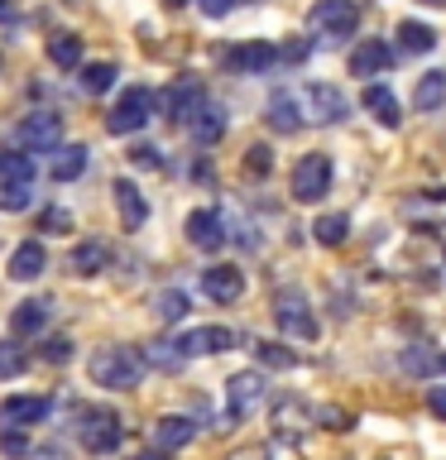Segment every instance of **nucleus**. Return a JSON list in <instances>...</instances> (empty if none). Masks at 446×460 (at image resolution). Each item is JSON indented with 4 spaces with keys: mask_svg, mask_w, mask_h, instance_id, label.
I'll use <instances>...</instances> for the list:
<instances>
[{
    "mask_svg": "<svg viewBox=\"0 0 446 460\" xmlns=\"http://www.w3.org/2000/svg\"><path fill=\"white\" fill-rule=\"evenodd\" d=\"M144 369H149V359H144L135 345H101L92 355V365H86L96 388H139Z\"/></svg>",
    "mask_w": 446,
    "mask_h": 460,
    "instance_id": "obj_1",
    "label": "nucleus"
},
{
    "mask_svg": "<svg viewBox=\"0 0 446 460\" xmlns=\"http://www.w3.org/2000/svg\"><path fill=\"white\" fill-rule=\"evenodd\" d=\"M77 441H82L92 456H111L115 446L125 441V427H120V417H115V412H106V408H82Z\"/></svg>",
    "mask_w": 446,
    "mask_h": 460,
    "instance_id": "obj_2",
    "label": "nucleus"
},
{
    "mask_svg": "<svg viewBox=\"0 0 446 460\" xmlns=\"http://www.w3.org/2000/svg\"><path fill=\"white\" fill-rule=\"evenodd\" d=\"M273 322H279V331L288 341H312L317 336V316H312L308 297H302L298 288H288V293L273 297Z\"/></svg>",
    "mask_w": 446,
    "mask_h": 460,
    "instance_id": "obj_3",
    "label": "nucleus"
},
{
    "mask_svg": "<svg viewBox=\"0 0 446 460\" xmlns=\"http://www.w3.org/2000/svg\"><path fill=\"white\" fill-rule=\"evenodd\" d=\"M149 115H154V92L149 86H129V92L115 101V111L106 115V129L111 135H135V129L149 125Z\"/></svg>",
    "mask_w": 446,
    "mask_h": 460,
    "instance_id": "obj_4",
    "label": "nucleus"
},
{
    "mask_svg": "<svg viewBox=\"0 0 446 460\" xmlns=\"http://www.w3.org/2000/svg\"><path fill=\"white\" fill-rule=\"evenodd\" d=\"M308 24L322 39H351L355 24H360V10H355V0H317L312 14H308Z\"/></svg>",
    "mask_w": 446,
    "mask_h": 460,
    "instance_id": "obj_5",
    "label": "nucleus"
},
{
    "mask_svg": "<svg viewBox=\"0 0 446 460\" xmlns=\"http://www.w3.org/2000/svg\"><path fill=\"white\" fill-rule=\"evenodd\" d=\"M58 139H63V115H53V111H34L20 129H14V144H20L24 154H53Z\"/></svg>",
    "mask_w": 446,
    "mask_h": 460,
    "instance_id": "obj_6",
    "label": "nucleus"
},
{
    "mask_svg": "<svg viewBox=\"0 0 446 460\" xmlns=\"http://www.w3.org/2000/svg\"><path fill=\"white\" fill-rule=\"evenodd\" d=\"M259 402H264V374H254V369L230 374V379H226V417H230V422L250 417Z\"/></svg>",
    "mask_w": 446,
    "mask_h": 460,
    "instance_id": "obj_7",
    "label": "nucleus"
},
{
    "mask_svg": "<svg viewBox=\"0 0 446 460\" xmlns=\"http://www.w3.org/2000/svg\"><path fill=\"white\" fill-rule=\"evenodd\" d=\"M298 106H302V115L308 120H317V125H336V120H345V96H341V86H326V82H312V86H302V96H298Z\"/></svg>",
    "mask_w": 446,
    "mask_h": 460,
    "instance_id": "obj_8",
    "label": "nucleus"
},
{
    "mask_svg": "<svg viewBox=\"0 0 446 460\" xmlns=\"http://www.w3.org/2000/svg\"><path fill=\"white\" fill-rule=\"evenodd\" d=\"M331 187V158L326 154H302L293 168V197L298 201H322Z\"/></svg>",
    "mask_w": 446,
    "mask_h": 460,
    "instance_id": "obj_9",
    "label": "nucleus"
},
{
    "mask_svg": "<svg viewBox=\"0 0 446 460\" xmlns=\"http://www.w3.org/2000/svg\"><path fill=\"white\" fill-rule=\"evenodd\" d=\"M201 106H207V86H201L197 77L173 82V86H168V96H164V111H168V120H173V125H187Z\"/></svg>",
    "mask_w": 446,
    "mask_h": 460,
    "instance_id": "obj_10",
    "label": "nucleus"
},
{
    "mask_svg": "<svg viewBox=\"0 0 446 460\" xmlns=\"http://www.w3.org/2000/svg\"><path fill=\"white\" fill-rule=\"evenodd\" d=\"M269 422H273V431H279V437H298V431L317 427V408H312L308 398L288 394V398H279V402H273Z\"/></svg>",
    "mask_w": 446,
    "mask_h": 460,
    "instance_id": "obj_11",
    "label": "nucleus"
},
{
    "mask_svg": "<svg viewBox=\"0 0 446 460\" xmlns=\"http://www.w3.org/2000/svg\"><path fill=\"white\" fill-rule=\"evenodd\" d=\"M187 240H192L197 244V250H221V244H226V216L221 211H207V207H201V211H192V216H187Z\"/></svg>",
    "mask_w": 446,
    "mask_h": 460,
    "instance_id": "obj_12",
    "label": "nucleus"
},
{
    "mask_svg": "<svg viewBox=\"0 0 446 460\" xmlns=\"http://www.w3.org/2000/svg\"><path fill=\"white\" fill-rule=\"evenodd\" d=\"M201 293H207L211 302H240L245 273L236 264H211L207 273H201Z\"/></svg>",
    "mask_w": 446,
    "mask_h": 460,
    "instance_id": "obj_13",
    "label": "nucleus"
},
{
    "mask_svg": "<svg viewBox=\"0 0 446 460\" xmlns=\"http://www.w3.org/2000/svg\"><path fill=\"white\" fill-rule=\"evenodd\" d=\"M49 417V398H39V394H20V398H5L0 402V427H34Z\"/></svg>",
    "mask_w": 446,
    "mask_h": 460,
    "instance_id": "obj_14",
    "label": "nucleus"
},
{
    "mask_svg": "<svg viewBox=\"0 0 446 460\" xmlns=\"http://www.w3.org/2000/svg\"><path fill=\"white\" fill-rule=\"evenodd\" d=\"M273 63H283V58H279V49H273V43H264V39L240 43V49L226 53V67H230V72H269Z\"/></svg>",
    "mask_w": 446,
    "mask_h": 460,
    "instance_id": "obj_15",
    "label": "nucleus"
},
{
    "mask_svg": "<svg viewBox=\"0 0 446 460\" xmlns=\"http://www.w3.org/2000/svg\"><path fill=\"white\" fill-rule=\"evenodd\" d=\"M236 345V331H226V326H197V331H187V336L178 341V350L192 359V355H221Z\"/></svg>",
    "mask_w": 446,
    "mask_h": 460,
    "instance_id": "obj_16",
    "label": "nucleus"
},
{
    "mask_svg": "<svg viewBox=\"0 0 446 460\" xmlns=\"http://www.w3.org/2000/svg\"><path fill=\"white\" fill-rule=\"evenodd\" d=\"M115 211H120V226L125 230H139L144 221H149V201H144V192L129 178H115Z\"/></svg>",
    "mask_w": 446,
    "mask_h": 460,
    "instance_id": "obj_17",
    "label": "nucleus"
},
{
    "mask_svg": "<svg viewBox=\"0 0 446 460\" xmlns=\"http://www.w3.org/2000/svg\"><path fill=\"white\" fill-rule=\"evenodd\" d=\"M388 63H394V49H388L384 39H365L351 53V72H355V77H379V72H388Z\"/></svg>",
    "mask_w": 446,
    "mask_h": 460,
    "instance_id": "obj_18",
    "label": "nucleus"
},
{
    "mask_svg": "<svg viewBox=\"0 0 446 460\" xmlns=\"http://www.w3.org/2000/svg\"><path fill=\"white\" fill-rule=\"evenodd\" d=\"M49 312H53L49 297H29V302H20V307L10 312V331L14 336H39V331L49 326Z\"/></svg>",
    "mask_w": 446,
    "mask_h": 460,
    "instance_id": "obj_19",
    "label": "nucleus"
},
{
    "mask_svg": "<svg viewBox=\"0 0 446 460\" xmlns=\"http://www.w3.org/2000/svg\"><path fill=\"white\" fill-rule=\"evenodd\" d=\"M72 273H82V279H96L101 269H111V244L106 240H82L77 250L67 254Z\"/></svg>",
    "mask_w": 446,
    "mask_h": 460,
    "instance_id": "obj_20",
    "label": "nucleus"
},
{
    "mask_svg": "<svg viewBox=\"0 0 446 460\" xmlns=\"http://www.w3.org/2000/svg\"><path fill=\"white\" fill-rule=\"evenodd\" d=\"M43 269H49V254H43L39 240H24L20 250L10 254V279H14V283H34Z\"/></svg>",
    "mask_w": 446,
    "mask_h": 460,
    "instance_id": "obj_21",
    "label": "nucleus"
},
{
    "mask_svg": "<svg viewBox=\"0 0 446 460\" xmlns=\"http://www.w3.org/2000/svg\"><path fill=\"white\" fill-rule=\"evenodd\" d=\"M360 101H365V111H370V115H374V120H379V125H388V129H394V125L403 120V106H398V96L388 92L384 82L365 86V96H360Z\"/></svg>",
    "mask_w": 446,
    "mask_h": 460,
    "instance_id": "obj_22",
    "label": "nucleus"
},
{
    "mask_svg": "<svg viewBox=\"0 0 446 460\" xmlns=\"http://www.w3.org/2000/svg\"><path fill=\"white\" fill-rule=\"evenodd\" d=\"M269 125L279 129V135H293V129L302 125V106L293 92H273L269 96Z\"/></svg>",
    "mask_w": 446,
    "mask_h": 460,
    "instance_id": "obj_23",
    "label": "nucleus"
},
{
    "mask_svg": "<svg viewBox=\"0 0 446 460\" xmlns=\"http://www.w3.org/2000/svg\"><path fill=\"white\" fill-rule=\"evenodd\" d=\"M192 437H197L192 417H158V427H154V441L164 446V451H178V446H187Z\"/></svg>",
    "mask_w": 446,
    "mask_h": 460,
    "instance_id": "obj_24",
    "label": "nucleus"
},
{
    "mask_svg": "<svg viewBox=\"0 0 446 460\" xmlns=\"http://www.w3.org/2000/svg\"><path fill=\"white\" fill-rule=\"evenodd\" d=\"M187 129H192V139H197V144H216V139L226 135V111L207 101V106H201L192 120H187Z\"/></svg>",
    "mask_w": 446,
    "mask_h": 460,
    "instance_id": "obj_25",
    "label": "nucleus"
},
{
    "mask_svg": "<svg viewBox=\"0 0 446 460\" xmlns=\"http://www.w3.org/2000/svg\"><path fill=\"white\" fill-rule=\"evenodd\" d=\"M442 101H446V72H423L417 86H413V106L417 111H437Z\"/></svg>",
    "mask_w": 446,
    "mask_h": 460,
    "instance_id": "obj_26",
    "label": "nucleus"
},
{
    "mask_svg": "<svg viewBox=\"0 0 446 460\" xmlns=\"http://www.w3.org/2000/svg\"><path fill=\"white\" fill-rule=\"evenodd\" d=\"M230 460H302L298 446L288 437H273V441H259V446H245V451H236Z\"/></svg>",
    "mask_w": 446,
    "mask_h": 460,
    "instance_id": "obj_27",
    "label": "nucleus"
},
{
    "mask_svg": "<svg viewBox=\"0 0 446 460\" xmlns=\"http://www.w3.org/2000/svg\"><path fill=\"white\" fill-rule=\"evenodd\" d=\"M82 172H86V149H82V144L53 149V178H58V182H77Z\"/></svg>",
    "mask_w": 446,
    "mask_h": 460,
    "instance_id": "obj_28",
    "label": "nucleus"
},
{
    "mask_svg": "<svg viewBox=\"0 0 446 460\" xmlns=\"http://www.w3.org/2000/svg\"><path fill=\"white\" fill-rule=\"evenodd\" d=\"M398 365H403V374H413V379H427V374L442 365V355L432 350L427 341H417V345H408V350H403V359H398Z\"/></svg>",
    "mask_w": 446,
    "mask_h": 460,
    "instance_id": "obj_29",
    "label": "nucleus"
},
{
    "mask_svg": "<svg viewBox=\"0 0 446 460\" xmlns=\"http://www.w3.org/2000/svg\"><path fill=\"white\" fill-rule=\"evenodd\" d=\"M34 201V178H0V211H24Z\"/></svg>",
    "mask_w": 446,
    "mask_h": 460,
    "instance_id": "obj_30",
    "label": "nucleus"
},
{
    "mask_svg": "<svg viewBox=\"0 0 446 460\" xmlns=\"http://www.w3.org/2000/svg\"><path fill=\"white\" fill-rule=\"evenodd\" d=\"M432 43H437V34H432L427 24H417V20L398 24V49L403 53H432Z\"/></svg>",
    "mask_w": 446,
    "mask_h": 460,
    "instance_id": "obj_31",
    "label": "nucleus"
},
{
    "mask_svg": "<svg viewBox=\"0 0 446 460\" xmlns=\"http://www.w3.org/2000/svg\"><path fill=\"white\" fill-rule=\"evenodd\" d=\"M154 316H158V322H183V316H187V293H178V288L154 293Z\"/></svg>",
    "mask_w": 446,
    "mask_h": 460,
    "instance_id": "obj_32",
    "label": "nucleus"
},
{
    "mask_svg": "<svg viewBox=\"0 0 446 460\" xmlns=\"http://www.w3.org/2000/svg\"><path fill=\"white\" fill-rule=\"evenodd\" d=\"M49 58L58 67H77L82 63V39L77 34H53L49 39Z\"/></svg>",
    "mask_w": 446,
    "mask_h": 460,
    "instance_id": "obj_33",
    "label": "nucleus"
},
{
    "mask_svg": "<svg viewBox=\"0 0 446 460\" xmlns=\"http://www.w3.org/2000/svg\"><path fill=\"white\" fill-rule=\"evenodd\" d=\"M312 235H317V244H345V235H351V221L345 216H317V226H312Z\"/></svg>",
    "mask_w": 446,
    "mask_h": 460,
    "instance_id": "obj_34",
    "label": "nucleus"
},
{
    "mask_svg": "<svg viewBox=\"0 0 446 460\" xmlns=\"http://www.w3.org/2000/svg\"><path fill=\"white\" fill-rule=\"evenodd\" d=\"M254 355H259V365H269V369H293L298 365V355L279 341H254Z\"/></svg>",
    "mask_w": 446,
    "mask_h": 460,
    "instance_id": "obj_35",
    "label": "nucleus"
},
{
    "mask_svg": "<svg viewBox=\"0 0 446 460\" xmlns=\"http://www.w3.org/2000/svg\"><path fill=\"white\" fill-rule=\"evenodd\" d=\"M144 359H149L154 369H168V374H173V369H183V359H187V355L178 350V341H154Z\"/></svg>",
    "mask_w": 446,
    "mask_h": 460,
    "instance_id": "obj_36",
    "label": "nucleus"
},
{
    "mask_svg": "<svg viewBox=\"0 0 446 460\" xmlns=\"http://www.w3.org/2000/svg\"><path fill=\"white\" fill-rule=\"evenodd\" d=\"M29 369V359H24V350L14 341H0V379H20V374Z\"/></svg>",
    "mask_w": 446,
    "mask_h": 460,
    "instance_id": "obj_37",
    "label": "nucleus"
},
{
    "mask_svg": "<svg viewBox=\"0 0 446 460\" xmlns=\"http://www.w3.org/2000/svg\"><path fill=\"white\" fill-rule=\"evenodd\" d=\"M82 86H86V92H111V86H115V67L111 63H86L82 67Z\"/></svg>",
    "mask_w": 446,
    "mask_h": 460,
    "instance_id": "obj_38",
    "label": "nucleus"
},
{
    "mask_svg": "<svg viewBox=\"0 0 446 460\" xmlns=\"http://www.w3.org/2000/svg\"><path fill=\"white\" fill-rule=\"evenodd\" d=\"M269 168H273V149L269 144H254V149L245 154V178H269Z\"/></svg>",
    "mask_w": 446,
    "mask_h": 460,
    "instance_id": "obj_39",
    "label": "nucleus"
},
{
    "mask_svg": "<svg viewBox=\"0 0 446 460\" xmlns=\"http://www.w3.org/2000/svg\"><path fill=\"white\" fill-rule=\"evenodd\" d=\"M39 230H43V235H67V230H72V211L49 207V211L39 216Z\"/></svg>",
    "mask_w": 446,
    "mask_h": 460,
    "instance_id": "obj_40",
    "label": "nucleus"
},
{
    "mask_svg": "<svg viewBox=\"0 0 446 460\" xmlns=\"http://www.w3.org/2000/svg\"><path fill=\"white\" fill-rule=\"evenodd\" d=\"M0 451H5V456H14V460H20V456H29V441L20 437V427H0Z\"/></svg>",
    "mask_w": 446,
    "mask_h": 460,
    "instance_id": "obj_41",
    "label": "nucleus"
},
{
    "mask_svg": "<svg viewBox=\"0 0 446 460\" xmlns=\"http://www.w3.org/2000/svg\"><path fill=\"white\" fill-rule=\"evenodd\" d=\"M129 164L135 168H164V154H158L154 144H139V149H129Z\"/></svg>",
    "mask_w": 446,
    "mask_h": 460,
    "instance_id": "obj_42",
    "label": "nucleus"
},
{
    "mask_svg": "<svg viewBox=\"0 0 446 460\" xmlns=\"http://www.w3.org/2000/svg\"><path fill=\"white\" fill-rule=\"evenodd\" d=\"M317 427L345 431V427H351V412H341V408H317Z\"/></svg>",
    "mask_w": 446,
    "mask_h": 460,
    "instance_id": "obj_43",
    "label": "nucleus"
},
{
    "mask_svg": "<svg viewBox=\"0 0 446 460\" xmlns=\"http://www.w3.org/2000/svg\"><path fill=\"white\" fill-rule=\"evenodd\" d=\"M67 355H72V341L67 336H53L49 345H43V359H53V365H63Z\"/></svg>",
    "mask_w": 446,
    "mask_h": 460,
    "instance_id": "obj_44",
    "label": "nucleus"
},
{
    "mask_svg": "<svg viewBox=\"0 0 446 460\" xmlns=\"http://www.w3.org/2000/svg\"><path fill=\"white\" fill-rule=\"evenodd\" d=\"M197 5H201V14L221 20V14H230V5H236V0H197Z\"/></svg>",
    "mask_w": 446,
    "mask_h": 460,
    "instance_id": "obj_45",
    "label": "nucleus"
},
{
    "mask_svg": "<svg viewBox=\"0 0 446 460\" xmlns=\"http://www.w3.org/2000/svg\"><path fill=\"white\" fill-rule=\"evenodd\" d=\"M308 53H312V43H288V49H279V58H283V63H302Z\"/></svg>",
    "mask_w": 446,
    "mask_h": 460,
    "instance_id": "obj_46",
    "label": "nucleus"
},
{
    "mask_svg": "<svg viewBox=\"0 0 446 460\" xmlns=\"http://www.w3.org/2000/svg\"><path fill=\"white\" fill-rule=\"evenodd\" d=\"M427 408H432V412H437L442 422H446V384H442V388H432V394H427Z\"/></svg>",
    "mask_w": 446,
    "mask_h": 460,
    "instance_id": "obj_47",
    "label": "nucleus"
},
{
    "mask_svg": "<svg viewBox=\"0 0 446 460\" xmlns=\"http://www.w3.org/2000/svg\"><path fill=\"white\" fill-rule=\"evenodd\" d=\"M0 20H14V0H0Z\"/></svg>",
    "mask_w": 446,
    "mask_h": 460,
    "instance_id": "obj_48",
    "label": "nucleus"
},
{
    "mask_svg": "<svg viewBox=\"0 0 446 460\" xmlns=\"http://www.w3.org/2000/svg\"><path fill=\"white\" fill-rule=\"evenodd\" d=\"M135 460H168L164 451H144V456H135Z\"/></svg>",
    "mask_w": 446,
    "mask_h": 460,
    "instance_id": "obj_49",
    "label": "nucleus"
},
{
    "mask_svg": "<svg viewBox=\"0 0 446 460\" xmlns=\"http://www.w3.org/2000/svg\"><path fill=\"white\" fill-rule=\"evenodd\" d=\"M423 5H446V0H423Z\"/></svg>",
    "mask_w": 446,
    "mask_h": 460,
    "instance_id": "obj_50",
    "label": "nucleus"
},
{
    "mask_svg": "<svg viewBox=\"0 0 446 460\" xmlns=\"http://www.w3.org/2000/svg\"><path fill=\"white\" fill-rule=\"evenodd\" d=\"M442 365H446V359H442Z\"/></svg>",
    "mask_w": 446,
    "mask_h": 460,
    "instance_id": "obj_51",
    "label": "nucleus"
}]
</instances>
